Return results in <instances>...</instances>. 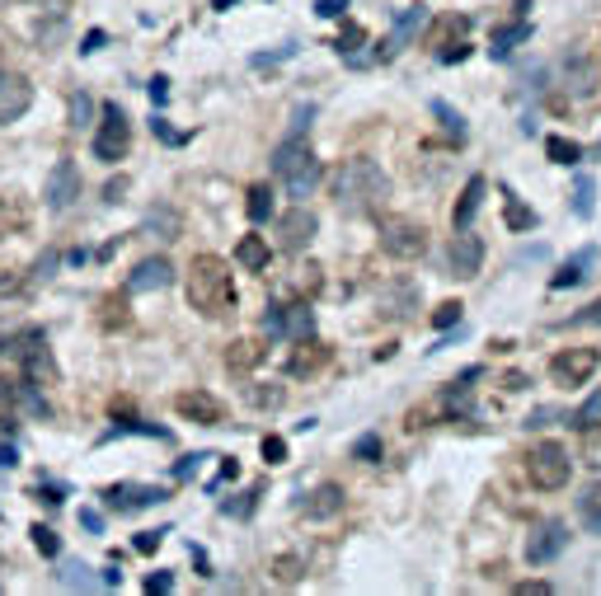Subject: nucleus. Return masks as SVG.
<instances>
[{
	"mask_svg": "<svg viewBox=\"0 0 601 596\" xmlns=\"http://www.w3.org/2000/svg\"><path fill=\"white\" fill-rule=\"evenodd\" d=\"M390 198V179L386 169L367 160V155H357L348 165L339 169V179H334V202H339L348 216H367V212H381V202Z\"/></svg>",
	"mask_w": 601,
	"mask_h": 596,
	"instance_id": "1",
	"label": "nucleus"
},
{
	"mask_svg": "<svg viewBox=\"0 0 601 596\" xmlns=\"http://www.w3.org/2000/svg\"><path fill=\"white\" fill-rule=\"evenodd\" d=\"M188 306L207 315V320H221L235 310V282H231V263L216 259V254H198L193 268H188Z\"/></svg>",
	"mask_w": 601,
	"mask_h": 596,
	"instance_id": "2",
	"label": "nucleus"
},
{
	"mask_svg": "<svg viewBox=\"0 0 601 596\" xmlns=\"http://www.w3.org/2000/svg\"><path fill=\"white\" fill-rule=\"evenodd\" d=\"M273 174L292 188V198H310L315 184L324 179V165L315 160V151H310L306 141H282L278 155H273Z\"/></svg>",
	"mask_w": 601,
	"mask_h": 596,
	"instance_id": "3",
	"label": "nucleus"
},
{
	"mask_svg": "<svg viewBox=\"0 0 601 596\" xmlns=\"http://www.w3.org/2000/svg\"><path fill=\"white\" fill-rule=\"evenodd\" d=\"M526 474H531V484H536V489L555 493V489H564V484H569L573 460H569V451H564L559 442H540V446H531V451H526Z\"/></svg>",
	"mask_w": 601,
	"mask_h": 596,
	"instance_id": "4",
	"label": "nucleus"
},
{
	"mask_svg": "<svg viewBox=\"0 0 601 596\" xmlns=\"http://www.w3.org/2000/svg\"><path fill=\"white\" fill-rule=\"evenodd\" d=\"M0 352H10V357H19L24 362V371H29V381H57V367H52V352H47V338L38 334V329H24V334H15L10 343Z\"/></svg>",
	"mask_w": 601,
	"mask_h": 596,
	"instance_id": "5",
	"label": "nucleus"
},
{
	"mask_svg": "<svg viewBox=\"0 0 601 596\" xmlns=\"http://www.w3.org/2000/svg\"><path fill=\"white\" fill-rule=\"evenodd\" d=\"M24 409V413H33V418H47V399L33 390V381L29 376H0V413H5V428H15L10 418Z\"/></svg>",
	"mask_w": 601,
	"mask_h": 596,
	"instance_id": "6",
	"label": "nucleus"
},
{
	"mask_svg": "<svg viewBox=\"0 0 601 596\" xmlns=\"http://www.w3.org/2000/svg\"><path fill=\"white\" fill-rule=\"evenodd\" d=\"M381 249H386L390 259H418L428 249V230L418 226V221L390 216V221H381Z\"/></svg>",
	"mask_w": 601,
	"mask_h": 596,
	"instance_id": "7",
	"label": "nucleus"
},
{
	"mask_svg": "<svg viewBox=\"0 0 601 596\" xmlns=\"http://www.w3.org/2000/svg\"><path fill=\"white\" fill-rule=\"evenodd\" d=\"M127 146H132V123H127V113L118 104H104V123H99V137H94V155L99 160H123Z\"/></svg>",
	"mask_w": 601,
	"mask_h": 596,
	"instance_id": "8",
	"label": "nucleus"
},
{
	"mask_svg": "<svg viewBox=\"0 0 601 596\" xmlns=\"http://www.w3.org/2000/svg\"><path fill=\"white\" fill-rule=\"evenodd\" d=\"M263 334L268 338H310L315 334V315H310L306 301H292V306H273L263 315Z\"/></svg>",
	"mask_w": 601,
	"mask_h": 596,
	"instance_id": "9",
	"label": "nucleus"
},
{
	"mask_svg": "<svg viewBox=\"0 0 601 596\" xmlns=\"http://www.w3.org/2000/svg\"><path fill=\"white\" fill-rule=\"evenodd\" d=\"M601 367V352L597 348H564L550 357V376L559 385H587V376Z\"/></svg>",
	"mask_w": 601,
	"mask_h": 596,
	"instance_id": "10",
	"label": "nucleus"
},
{
	"mask_svg": "<svg viewBox=\"0 0 601 596\" xmlns=\"http://www.w3.org/2000/svg\"><path fill=\"white\" fill-rule=\"evenodd\" d=\"M315 230H320L315 212H306V207H292V212L278 221V245L287 249V254H301V249L315 240Z\"/></svg>",
	"mask_w": 601,
	"mask_h": 596,
	"instance_id": "11",
	"label": "nucleus"
},
{
	"mask_svg": "<svg viewBox=\"0 0 601 596\" xmlns=\"http://www.w3.org/2000/svg\"><path fill=\"white\" fill-rule=\"evenodd\" d=\"M76 198H80V169L71 165V160H57L52 174H47V207H52V212H66Z\"/></svg>",
	"mask_w": 601,
	"mask_h": 596,
	"instance_id": "12",
	"label": "nucleus"
},
{
	"mask_svg": "<svg viewBox=\"0 0 601 596\" xmlns=\"http://www.w3.org/2000/svg\"><path fill=\"white\" fill-rule=\"evenodd\" d=\"M33 104V85L24 76H15V71H0V123H15V118H24Z\"/></svg>",
	"mask_w": 601,
	"mask_h": 596,
	"instance_id": "13",
	"label": "nucleus"
},
{
	"mask_svg": "<svg viewBox=\"0 0 601 596\" xmlns=\"http://www.w3.org/2000/svg\"><path fill=\"white\" fill-rule=\"evenodd\" d=\"M569 545V531H564V521H545V526H536L531 531V540H526V564H550L559 550Z\"/></svg>",
	"mask_w": 601,
	"mask_h": 596,
	"instance_id": "14",
	"label": "nucleus"
},
{
	"mask_svg": "<svg viewBox=\"0 0 601 596\" xmlns=\"http://www.w3.org/2000/svg\"><path fill=\"white\" fill-rule=\"evenodd\" d=\"M108 507H118V512H137V507H155L165 503L170 493L155 489V484H113V489H104Z\"/></svg>",
	"mask_w": 601,
	"mask_h": 596,
	"instance_id": "15",
	"label": "nucleus"
},
{
	"mask_svg": "<svg viewBox=\"0 0 601 596\" xmlns=\"http://www.w3.org/2000/svg\"><path fill=\"white\" fill-rule=\"evenodd\" d=\"M479 263H484V245H479V235H456L447 249V268L451 277H475Z\"/></svg>",
	"mask_w": 601,
	"mask_h": 596,
	"instance_id": "16",
	"label": "nucleus"
},
{
	"mask_svg": "<svg viewBox=\"0 0 601 596\" xmlns=\"http://www.w3.org/2000/svg\"><path fill=\"white\" fill-rule=\"evenodd\" d=\"M174 282V263L170 259H141L127 277V291H165Z\"/></svg>",
	"mask_w": 601,
	"mask_h": 596,
	"instance_id": "17",
	"label": "nucleus"
},
{
	"mask_svg": "<svg viewBox=\"0 0 601 596\" xmlns=\"http://www.w3.org/2000/svg\"><path fill=\"white\" fill-rule=\"evenodd\" d=\"M174 409L184 413V418H193V423H202V428H216V423L226 418V409H221L212 395H202V390H188V395H179V399H174Z\"/></svg>",
	"mask_w": 601,
	"mask_h": 596,
	"instance_id": "18",
	"label": "nucleus"
},
{
	"mask_svg": "<svg viewBox=\"0 0 601 596\" xmlns=\"http://www.w3.org/2000/svg\"><path fill=\"white\" fill-rule=\"evenodd\" d=\"M339 507H343V489H339V484H320V489L310 493L306 517H310V521H324V517H334Z\"/></svg>",
	"mask_w": 601,
	"mask_h": 596,
	"instance_id": "19",
	"label": "nucleus"
},
{
	"mask_svg": "<svg viewBox=\"0 0 601 596\" xmlns=\"http://www.w3.org/2000/svg\"><path fill=\"white\" fill-rule=\"evenodd\" d=\"M479 202H484V179H470V184L461 188V198H456V212H451V221H456V230H465L470 221H475Z\"/></svg>",
	"mask_w": 601,
	"mask_h": 596,
	"instance_id": "20",
	"label": "nucleus"
},
{
	"mask_svg": "<svg viewBox=\"0 0 601 596\" xmlns=\"http://www.w3.org/2000/svg\"><path fill=\"white\" fill-rule=\"evenodd\" d=\"M592 263H597V249H578V254H573V259L564 263L555 277H550V287L564 291V287H573V282H583V273L592 268Z\"/></svg>",
	"mask_w": 601,
	"mask_h": 596,
	"instance_id": "21",
	"label": "nucleus"
},
{
	"mask_svg": "<svg viewBox=\"0 0 601 596\" xmlns=\"http://www.w3.org/2000/svg\"><path fill=\"white\" fill-rule=\"evenodd\" d=\"M418 24H423V10H404V19L395 24V33H390L386 43H381V52H376V57H381V62H386V57H395V52H400V47L414 38Z\"/></svg>",
	"mask_w": 601,
	"mask_h": 596,
	"instance_id": "22",
	"label": "nucleus"
},
{
	"mask_svg": "<svg viewBox=\"0 0 601 596\" xmlns=\"http://www.w3.org/2000/svg\"><path fill=\"white\" fill-rule=\"evenodd\" d=\"M324 362H329V348H324V343H306V338H301V352L287 362V371H292V376H310V371H320Z\"/></svg>",
	"mask_w": 601,
	"mask_h": 596,
	"instance_id": "23",
	"label": "nucleus"
},
{
	"mask_svg": "<svg viewBox=\"0 0 601 596\" xmlns=\"http://www.w3.org/2000/svg\"><path fill=\"white\" fill-rule=\"evenodd\" d=\"M465 33H470V15H447L437 29H432V52H442V47H451V43H461Z\"/></svg>",
	"mask_w": 601,
	"mask_h": 596,
	"instance_id": "24",
	"label": "nucleus"
},
{
	"mask_svg": "<svg viewBox=\"0 0 601 596\" xmlns=\"http://www.w3.org/2000/svg\"><path fill=\"white\" fill-rule=\"evenodd\" d=\"M235 259L245 263V268H254V273H268V259H273V254H268V245H263L259 235H245V240L235 245Z\"/></svg>",
	"mask_w": 601,
	"mask_h": 596,
	"instance_id": "25",
	"label": "nucleus"
},
{
	"mask_svg": "<svg viewBox=\"0 0 601 596\" xmlns=\"http://www.w3.org/2000/svg\"><path fill=\"white\" fill-rule=\"evenodd\" d=\"M259 362H263V348L249 343V338L231 343V352H226V367H235V371H249V367H259Z\"/></svg>",
	"mask_w": 601,
	"mask_h": 596,
	"instance_id": "26",
	"label": "nucleus"
},
{
	"mask_svg": "<svg viewBox=\"0 0 601 596\" xmlns=\"http://www.w3.org/2000/svg\"><path fill=\"white\" fill-rule=\"evenodd\" d=\"M503 221H508L512 230H536V221H540V216L531 212V207H526V202H522V198H517V193H512V188H508V212H503Z\"/></svg>",
	"mask_w": 601,
	"mask_h": 596,
	"instance_id": "27",
	"label": "nucleus"
},
{
	"mask_svg": "<svg viewBox=\"0 0 601 596\" xmlns=\"http://www.w3.org/2000/svg\"><path fill=\"white\" fill-rule=\"evenodd\" d=\"M57 578H62V587H80V592H99V587H104V578H90L85 564H62Z\"/></svg>",
	"mask_w": 601,
	"mask_h": 596,
	"instance_id": "28",
	"label": "nucleus"
},
{
	"mask_svg": "<svg viewBox=\"0 0 601 596\" xmlns=\"http://www.w3.org/2000/svg\"><path fill=\"white\" fill-rule=\"evenodd\" d=\"M545 155H550L555 165H578V160H583V146L569 137H550L545 141Z\"/></svg>",
	"mask_w": 601,
	"mask_h": 596,
	"instance_id": "29",
	"label": "nucleus"
},
{
	"mask_svg": "<svg viewBox=\"0 0 601 596\" xmlns=\"http://www.w3.org/2000/svg\"><path fill=\"white\" fill-rule=\"evenodd\" d=\"M259 498H263V489L254 484V489H245V493H235V498H226V503H221V512H226V517H254Z\"/></svg>",
	"mask_w": 601,
	"mask_h": 596,
	"instance_id": "30",
	"label": "nucleus"
},
{
	"mask_svg": "<svg viewBox=\"0 0 601 596\" xmlns=\"http://www.w3.org/2000/svg\"><path fill=\"white\" fill-rule=\"evenodd\" d=\"M526 38H531V24H512V29H498V33H494V47H489V52H494V57H508L512 47L526 43Z\"/></svg>",
	"mask_w": 601,
	"mask_h": 596,
	"instance_id": "31",
	"label": "nucleus"
},
{
	"mask_svg": "<svg viewBox=\"0 0 601 596\" xmlns=\"http://www.w3.org/2000/svg\"><path fill=\"white\" fill-rule=\"evenodd\" d=\"M245 212H249V221H268V216H273V193H268V184H254V188H249Z\"/></svg>",
	"mask_w": 601,
	"mask_h": 596,
	"instance_id": "32",
	"label": "nucleus"
},
{
	"mask_svg": "<svg viewBox=\"0 0 601 596\" xmlns=\"http://www.w3.org/2000/svg\"><path fill=\"white\" fill-rule=\"evenodd\" d=\"M578 512H583V521L592 531H601V484H587L583 498H578Z\"/></svg>",
	"mask_w": 601,
	"mask_h": 596,
	"instance_id": "33",
	"label": "nucleus"
},
{
	"mask_svg": "<svg viewBox=\"0 0 601 596\" xmlns=\"http://www.w3.org/2000/svg\"><path fill=\"white\" fill-rule=\"evenodd\" d=\"M583 460L601 470V428H597V423H587V428H583Z\"/></svg>",
	"mask_w": 601,
	"mask_h": 596,
	"instance_id": "34",
	"label": "nucleus"
},
{
	"mask_svg": "<svg viewBox=\"0 0 601 596\" xmlns=\"http://www.w3.org/2000/svg\"><path fill=\"white\" fill-rule=\"evenodd\" d=\"M146 226L160 230V240H179V216H174V212H151Z\"/></svg>",
	"mask_w": 601,
	"mask_h": 596,
	"instance_id": "35",
	"label": "nucleus"
},
{
	"mask_svg": "<svg viewBox=\"0 0 601 596\" xmlns=\"http://www.w3.org/2000/svg\"><path fill=\"white\" fill-rule=\"evenodd\" d=\"M29 535H33V545H38V554H47V559L62 550V540H57V531H52V526H33Z\"/></svg>",
	"mask_w": 601,
	"mask_h": 596,
	"instance_id": "36",
	"label": "nucleus"
},
{
	"mask_svg": "<svg viewBox=\"0 0 601 596\" xmlns=\"http://www.w3.org/2000/svg\"><path fill=\"white\" fill-rule=\"evenodd\" d=\"M592 193H597L592 179H578V184H573V212H578V216L592 212Z\"/></svg>",
	"mask_w": 601,
	"mask_h": 596,
	"instance_id": "37",
	"label": "nucleus"
},
{
	"mask_svg": "<svg viewBox=\"0 0 601 596\" xmlns=\"http://www.w3.org/2000/svg\"><path fill=\"white\" fill-rule=\"evenodd\" d=\"M353 456L357 460H381V437H376V432H367V437H357V446H353Z\"/></svg>",
	"mask_w": 601,
	"mask_h": 596,
	"instance_id": "38",
	"label": "nucleus"
},
{
	"mask_svg": "<svg viewBox=\"0 0 601 596\" xmlns=\"http://www.w3.org/2000/svg\"><path fill=\"white\" fill-rule=\"evenodd\" d=\"M597 413H601V395H592V399H587V404H583V409L573 413V428L583 432L587 423H597Z\"/></svg>",
	"mask_w": 601,
	"mask_h": 596,
	"instance_id": "39",
	"label": "nucleus"
},
{
	"mask_svg": "<svg viewBox=\"0 0 601 596\" xmlns=\"http://www.w3.org/2000/svg\"><path fill=\"white\" fill-rule=\"evenodd\" d=\"M151 132H155V137H160V141H165V146H184V141H188V132H174V127L165 123V118H155V123H151Z\"/></svg>",
	"mask_w": 601,
	"mask_h": 596,
	"instance_id": "40",
	"label": "nucleus"
},
{
	"mask_svg": "<svg viewBox=\"0 0 601 596\" xmlns=\"http://www.w3.org/2000/svg\"><path fill=\"white\" fill-rule=\"evenodd\" d=\"M456 320H461V301H447V306L432 310V324H437V329H447V324H456Z\"/></svg>",
	"mask_w": 601,
	"mask_h": 596,
	"instance_id": "41",
	"label": "nucleus"
},
{
	"mask_svg": "<svg viewBox=\"0 0 601 596\" xmlns=\"http://www.w3.org/2000/svg\"><path fill=\"white\" fill-rule=\"evenodd\" d=\"M263 460H268V465H282V460H287V442H282V437H263Z\"/></svg>",
	"mask_w": 601,
	"mask_h": 596,
	"instance_id": "42",
	"label": "nucleus"
},
{
	"mask_svg": "<svg viewBox=\"0 0 601 596\" xmlns=\"http://www.w3.org/2000/svg\"><path fill=\"white\" fill-rule=\"evenodd\" d=\"M362 38H367V33H362V24H343V33H339V52H348V57H353V47L362 43Z\"/></svg>",
	"mask_w": 601,
	"mask_h": 596,
	"instance_id": "43",
	"label": "nucleus"
},
{
	"mask_svg": "<svg viewBox=\"0 0 601 596\" xmlns=\"http://www.w3.org/2000/svg\"><path fill=\"white\" fill-rule=\"evenodd\" d=\"M202 460H207V451H202V456H184L179 465H174V479H193V474L202 470Z\"/></svg>",
	"mask_w": 601,
	"mask_h": 596,
	"instance_id": "44",
	"label": "nucleus"
},
{
	"mask_svg": "<svg viewBox=\"0 0 601 596\" xmlns=\"http://www.w3.org/2000/svg\"><path fill=\"white\" fill-rule=\"evenodd\" d=\"M235 474H240V465H235V456L231 460H221V470H216V479H212V484H207V489H221V484H231V479H235Z\"/></svg>",
	"mask_w": 601,
	"mask_h": 596,
	"instance_id": "45",
	"label": "nucleus"
},
{
	"mask_svg": "<svg viewBox=\"0 0 601 596\" xmlns=\"http://www.w3.org/2000/svg\"><path fill=\"white\" fill-rule=\"evenodd\" d=\"M33 493H38V503H47V507H57V503H62V498H66V489H62V484H38V489H33Z\"/></svg>",
	"mask_w": 601,
	"mask_h": 596,
	"instance_id": "46",
	"label": "nucleus"
},
{
	"mask_svg": "<svg viewBox=\"0 0 601 596\" xmlns=\"http://www.w3.org/2000/svg\"><path fill=\"white\" fill-rule=\"evenodd\" d=\"M141 587H146V592H151V596H165V592H170V587H174V578H170V573H151V578L141 582Z\"/></svg>",
	"mask_w": 601,
	"mask_h": 596,
	"instance_id": "47",
	"label": "nucleus"
},
{
	"mask_svg": "<svg viewBox=\"0 0 601 596\" xmlns=\"http://www.w3.org/2000/svg\"><path fill=\"white\" fill-rule=\"evenodd\" d=\"M170 531H141L137 535V554H151V550H160V540H165Z\"/></svg>",
	"mask_w": 601,
	"mask_h": 596,
	"instance_id": "48",
	"label": "nucleus"
},
{
	"mask_svg": "<svg viewBox=\"0 0 601 596\" xmlns=\"http://www.w3.org/2000/svg\"><path fill=\"white\" fill-rule=\"evenodd\" d=\"M465 57H470V43H451V47H442V52H437V62H465Z\"/></svg>",
	"mask_w": 601,
	"mask_h": 596,
	"instance_id": "49",
	"label": "nucleus"
},
{
	"mask_svg": "<svg viewBox=\"0 0 601 596\" xmlns=\"http://www.w3.org/2000/svg\"><path fill=\"white\" fill-rule=\"evenodd\" d=\"M273 568H278L282 582H296V578H301V559H292V554H287V559H278Z\"/></svg>",
	"mask_w": 601,
	"mask_h": 596,
	"instance_id": "50",
	"label": "nucleus"
},
{
	"mask_svg": "<svg viewBox=\"0 0 601 596\" xmlns=\"http://www.w3.org/2000/svg\"><path fill=\"white\" fill-rule=\"evenodd\" d=\"M512 592L517 596H550V582H517Z\"/></svg>",
	"mask_w": 601,
	"mask_h": 596,
	"instance_id": "51",
	"label": "nucleus"
},
{
	"mask_svg": "<svg viewBox=\"0 0 601 596\" xmlns=\"http://www.w3.org/2000/svg\"><path fill=\"white\" fill-rule=\"evenodd\" d=\"M569 324H601V301H592V306H587L583 315H573Z\"/></svg>",
	"mask_w": 601,
	"mask_h": 596,
	"instance_id": "52",
	"label": "nucleus"
},
{
	"mask_svg": "<svg viewBox=\"0 0 601 596\" xmlns=\"http://www.w3.org/2000/svg\"><path fill=\"white\" fill-rule=\"evenodd\" d=\"M90 108H94L90 99H85V94H76V104H71V118H76V127L85 123V118H90Z\"/></svg>",
	"mask_w": 601,
	"mask_h": 596,
	"instance_id": "53",
	"label": "nucleus"
},
{
	"mask_svg": "<svg viewBox=\"0 0 601 596\" xmlns=\"http://www.w3.org/2000/svg\"><path fill=\"white\" fill-rule=\"evenodd\" d=\"M151 99H155V104H165V99H170V80H165V76L151 80Z\"/></svg>",
	"mask_w": 601,
	"mask_h": 596,
	"instance_id": "54",
	"label": "nucleus"
},
{
	"mask_svg": "<svg viewBox=\"0 0 601 596\" xmlns=\"http://www.w3.org/2000/svg\"><path fill=\"white\" fill-rule=\"evenodd\" d=\"M15 465H19V451L5 442V446H0V470H15Z\"/></svg>",
	"mask_w": 601,
	"mask_h": 596,
	"instance_id": "55",
	"label": "nucleus"
},
{
	"mask_svg": "<svg viewBox=\"0 0 601 596\" xmlns=\"http://www.w3.org/2000/svg\"><path fill=\"white\" fill-rule=\"evenodd\" d=\"M315 15H324V19L343 15V0H320V5H315Z\"/></svg>",
	"mask_w": 601,
	"mask_h": 596,
	"instance_id": "56",
	"label": "nucleus"
},
{
	"mask_svg": "<svg viewBox=\"0 0 601 596\" xmlns=\"http://www.w3.org/2000/svg\"><path fill=\"white\" fill-rule=\"evenodd\" d=\"M550 418H559V413H555V409H536L531 418H526V428H545Z\"/></svg>",
	"mask_w": 601,
	"mask_h": 596,
	"instance_id": "57",
	"label": "nucleus"
},
{
	"mask_svg": "<svg viewBox=\"0 0 601 596\" xmlns=\"http://www.w3.org/2000/svg\"><path fill=\"white\" fill-rule=\"evenodd\" d=\"M80 521H85V531H104V517H99V512H80Z\"/></svg>",
	"mask_w": 601,
	"mask_h": 596,
	"instance_id": "58",
	"label": "nucleus"
},
{
	"mask_svg": "<svg viewBox=\"0 0 601 596\" xmlns=\"http://www.w3.org/2000/svg\"><path fill=\"white\" fill-rule=\"evenodd\" d=\"M99 47H104V33H99V29L85 33V47H80V52H99Z\"/></svg>",
	"mask_w": 601,
	"mask_h": 596,
	"instance_id": "59",
	"label": "nucleus"
},
{
	"mask_svg": "<svg viewBox=\"0 0 601 596\" xmlns=\"http://www.w3.org/2000/svg\"><path fill=\"white\" fill-rule=\"evenodd\" d=\"M104 193H108V202H118V198H123V193H127V179H118V184H108Z\"/></svg>",
	"mask_w": 601,
	"mask_h": 596,
	"instance_id": "60",
	"label": "nucleus"
},
{
	"mask_svg": "<svg viewBox=\"0 0 601 596\" xmlns=\"http://www.w3.org/2000/svg\"><path fill=\"white\" fill-rule=\"evenodd\" d=\"M212 5H216V10H231V5H235V0H212Z\"/></svg>",
	"mask_w": 601,
	"mask_h": 596,
	"instance_id": "61",
	"label": "nucleus"
},
{
	"mask_svg": "<svg viewBox=\"0 0 601 596\" xmlns=\"http://www.w3.org/2000/svg\"><path fill=\"white\" fill-rule=\"evenodd\" d=\"M597 155H601V141H597Z\"/></svg>",
	"mask_w": 601,
	"mask_h": 596,
	"instance_id": "62",
	"label": "nucleus"
}]
</instances>
